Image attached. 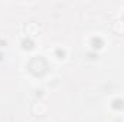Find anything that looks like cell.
<instances>
[{"label": "cell", "mask_w": 124, "mask_h": 122, "mask_svg": "<svg viewBox=\"0 0 124 122\" xmlns=\"http://www.w3.org/2000/svg\"><path fill=\"white\" fill-rule=\"evenodd\" d=\"M26 30H32L31 34H32V36H35V34H38L39 27H38V25H36V23H29V25L26 26Z\"/></svg>", "instance_id": "6da1fadb"}]
</instances>
